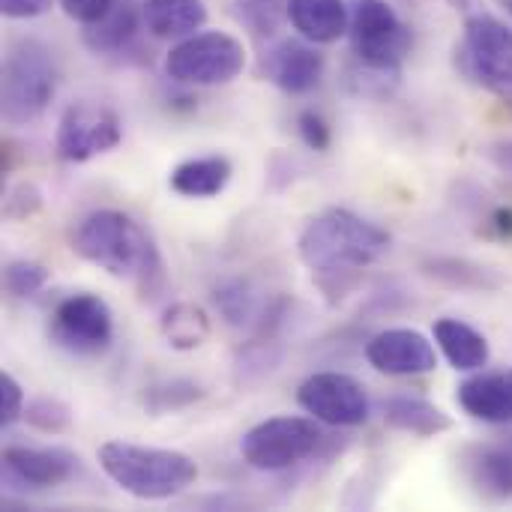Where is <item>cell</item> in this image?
Masks as SVG:
<instances>
[{"mask_svg":"<svg viewBox=\"0 0 512 512\" xmlns=\"http://www.w3.org/2000/svg\"><path fill=\"white\" fill-rule=\"evenodd\" d=\"M321 444L324 432L315 417H273L243 435L240 456L255 471L279 474L315 456Z\"/></svg>","mask_w":512,"mask_h":512,"instance_id":"cell-7","label":"cell"},{"mask_svg":"<svg viewBox=\"0 0 512 512\" xmlns=\"http://www.w3.org/2000/svg\"><path fill=\"white\" fill-rule=\"evenodd\" d=\"M462 468L468 483L489 501L512 498V444H477L465 450Z\"/></svg>","mask_w":512,"mask_h":512,"instance_id":"cell-15","label":"cell"},{"mask_svg":"<svg viewBox=\"0 0 512 512\" xmlns=\"http://www.w3.org/2000/svg\"><path fill=\"white\" fill-rule=\"evenodd\" d=\"M291 0H237V18L255 36H273L288 18Z\"/></svg>","mask_w":512,"mask_h":512,"instance_id":"cell-28","label":"cell"},{"mask_svg":"<svg viewBox=\"0 0 512 512\" xmlns=\"http://www.w3.org/2000/svg\"><path fill=\"white\" fill-rule=\"evenodd\" d=\"M246 66V48L240 39L222 30H204L180 39L168 57L165 72L177 84L189 87H216L234 81Z\"/></svg>","mask_w":512,"mask_h":512,"instance_id":"cell-6","label":"cell"},{"mask_svg":"<svg viewBox=\"0 0 512 512\" xmlns=\"http://www.w3.org/2000/svg\"><path fill=\"white\" fill-rule=\"evenodd\" d=\"M489 159L495 162V168H498L504 177H510L512 180V138L510 141H495V144L489 147Z\"/></svg>","mask_w":512,"mask_h":512,"instance_id":"cell-37","label":"cell"},{"mask_svg":"<svg viewBox=\"0 0 512 512\" xmlns=\"http://www.w3.org/2000/svg\"><path fill=\"white\" fill-rule=\"evenodd\" d=\"M366 360L375 372L393 375V378H411V375H429L438 369L435 345L420 333L408 327H393L366 345Z\"/></svg>","mask_w":512,"mask_h":512,"instance_id":"cell-12","label":"cell"},{"mask_svg":"<svg viewBox=\"0 0 512 512\" xmlns=\"http://www.w3.org/2000/svg\"><path fill=\"white\" fill-rule=\"evenodd\" d=\"M51 339L75 357L105 354L114 339L111 306L90 291L63 297L51 315Z\"/></svg>","mask_w":512,"mask_h":512,"instance_id":"cell-9","label":"cell"},{"mask_svg":"<svg viewBox=\"0 0 512 512\" xmlns=\"http://www.w3.org/2000/svg\"><path fill=\"white\" fill-rule=\"evenodd\" d=\"M123 138L120 117L108 105L75 102L57 123V153L66 162H87L114 150Z\"/></svg>","mask_w":512,"mask_h":512,"instance_id":"cell-11","label":"cell"},{"mask_svg":"<svg viewBox=\"0 0 512 512\" xmlns=\"http://www.w3.org/2000/svg\"><path fill=\"white\" fill-rule=\"evenodd\" d=\"M351 48L360 63L399 72L411 51V30L387 0L351 3Z\"/></svg>","mask_w":512,"mask_h":512,"instance_id":"cell-8","label":"cell"},{"mask_svg":"<svg viewBox=\"0 0 512 512\" xmlns=\"http://www.w3.org/2000/svg\"><path fill=\"white\" fill-rule=\"evenodd\" d=\"M465 414L483 423H512V372H480L459 384L456 393Z\"/></svg>","mask_w":512,"mask_h":512,"instance_id":"cell-16","label":"cell"},{"mask_svg":"<svg viewBox=\"0 0 512 512\" xmlns=\"http://www.w3.org/2000/svg\"><path fill=\"white\" fill-rule=\"evenodd\" d=\"M42 207V192L33 183H21L12 189V195L6 198V216L9 219H24L33 216Z\"/></svg>","mask_w":512,"mask_h":512,"instance_id":"cell-33","label":"cell"},{"mask_svg":"<svg viewBox=\"0 0 512 512\" xmlns=\"http://www.w3.org/2000/svg\"><path fill=\"white\" fill-rule=\"evenodd\" d=\"M117 0H60L63 12L72 18V21H81V24H93L99 21Z\"/></svg>","mask_w":512,"mask_h":512,"instance_id":"cell-34","label":"cell"},{"mask_svg":"<svg viewBox=\"0 0 512 512\" xmlns=\"http://www.w3.org/2000/svg\"><path fill=\"white\" fill-rule=\"evenodd\" d=\"M57 93V63L45 42L15 39L3 57L0 114L9 126L36 123Z\"/></svg>","mask_w":512,"mask_h":512,"instance_id":"cell-4","label":"cell"},{"mask_svg":"<svg viewBox=\"0 0 512 512\" xmlns=\"http://www.w3.org/2000/svg\"><path fill=\"white\" fill-rule=\"evenodd\" d=\"M24 390H21V384L9 375V372H3L0 375V426L3 429H9L12 423H18V420H24Z\"/></svg>","mask_w":512,"mask_h":512,"instance_id":"cell-31","label":"cell"},{"mask_svg":"<svg viewBox=\"0 0 512 512\" xmlns=\"http://www.w3.org/2000/svg\"><path fill=\"white\" fill-rule=\"evenodd\" d=\"M387 249L390 234L345 207H330L312 216L297 240L303 264L315 276H321V282L348 279L363 267L375 264L378 258H384Z\"/></svg>","mask_w":512,"mask_h":512,"instance_id":"cell-2","label":"cell"},{"mask_svg":"<svg viewBox=\"0 0 512 512\" xmlns=\"http://www.w3.org/2000/svg\"><path fill=\"white\" fill-rule=\"evenodd\" d=\"M6 480L27 489H54L81 474V459L63 447H6L3 450Z\"/></svg>","mask_w":512,"mask_h":512,"instance_id":"cell-13","label":"cell"},{"mask_svg":"<svg viewBox=\"0 0 512 512\" xmlns=\"http://www.w3.org/2000/svg\"><path fill=\"white\" fill-rule=\"evenodd\" d=\"M486 234L501 237V240H512V207H495L486 216Z\"/></svg>","mask_w":512,"mask_h":512,"instance_id":"cell-36","label":"cell"},{"mask_svg":"<svg viewBox=\"0 0 512 512\" xmlns=\"http://www.w3.org/2000/svg\"><path fill=\"white\" fill-rule=\"evenodd\" d=\"M279 363V351H273V342H255L246 351H240L237 360V372L243 381H258L264 375H270Z\"/></svg>","mask_w":512,"mask_h":512,"instance_id":"cell-30","label":"cell"},{"mask_svg":"<svg viewBox=\"0 0 512 512\" xmlns=\"http://www.w3.org/2000/svg\"><path fill=\"white\" fill-rule=\"evenodd\" d=\"M78 258L117 279H135L141 300L153 303L165 291V264L150 234L120 210H93L72 231Z\"/></svg>","mask_w":512,"mask_h":512,"instance_id":"cell-1","label":"cell"},{"mask_svg":"<svg viewBox=\"0 0 512 512\" xmlns=\"http://www.w3.org/2000/svg\"><path fill=\"white\" fill-rule=\"evenodd\" d=\"M105 477L138 501H168L195 486L198 465L180 450L108 441L96 453Z\"/></svg>","mask_w":512,"mask_h":512,"instance_id":"cell-3","label":"cell"},{"mask_svg":"<svg viewBox=\"0 0 512 512\" xmlns=\"http://www.w3.org/2000/svg\"><path fill=\"white\" fill-rule=\"evenodd\" d=\"M288 21L303 39L315 45H330L351 27L348 6L342 0H291Z\"/></svg>","mask_w":512,"mask_h":512,"instance_id":"cell-17","label":"cell"},{"mask_svg":"<svg viewBox=\"0 0 512 512\" xmlns=\"http://www.w3.org/2000/svg\"><path fill=\"white\" fill-rule=\"evenodd\" d=\"M297 402L318 423H327L336 429L363 426L372 414V402H369L366 387L354 375H345V372L309 375L297 390Z\"/></svg>","mask_w":512,"mask_h":512,"instance_id":"cell-10","label":"cell"},{"mask_svg":"<svg viewBox=\"0 0 512 512\" xmlns=\"http://www.w3.org/2000/svg\"><path fill=\"white\" fill-rule=\"evenodd\" d=\"M504 6H507V9H510V15H512V0H504Z\"/></svg>","mask_w":512,"mask_h":512,"instance_id":"cell-38","label":"cell"},{"mask_svg":"<svg viewBox=\"0 0 512 512\" xmlns=\"http://www.w3.org/2000/svg\"><path fill=\"white\" fill-rule=\"evenodd\" d=\"M465 18V39L456 48V66L465 78L512 105V27L477 6Z\"/></svg>","mask_w":512,"mask_h":512,"instance_id":"cell-5","label":"cell"},{"mask_svg":"<svg viewBox=\"0 0 512 512\" xmlns=\"http://www.w3.org/2000/svg\"><path fill=\"white\" fill-rule=\"evenodd\" d=\"M204 399V390L195 384V381H183V378H174V381H162V384H153L144 396V405L150 414H168V411H180V408H189L195 402Z\"/></svg>","mask_w":512,"mask_h":512,"instance_id":"cell-26","label":"cell"},{"mask_svg":"<svg viewBox=\"0 0 512 512\" xmlns=\"http://www.w3.org/2000/svg\"><path fill=\"white\" fill-rule=\"evenodd\" d=\"M141 21L159 39H186L204 27L207 9L201 0H144Z\"/></svg>","mask_w":512,"mask_h":512,"instance_id":"cell-19","label":"cell"},{"mask_svg":"<svg viewBox=\"0 0 512 512\" xmlns=\"http://www.w3.org/2000/svg\"><path fill=\"white\" fill-rule=\"evenodd\" d=\"M51 9V0H0L6 18H39Z\"/></svg>","mask_w":512,"mask_h":512,"instance_id":"cell-35","label":"cell"},{"mask_svg":"<svg viewBox=\"0 0 512 512\" xmlns=\"http://www.w3.org/2000/svg\"><path fill=\"white\" fill-rule=\"evenodd\" d=\"M384 423L396 432H411L420 438H435L453 429L450 414L420 396H390L384 402Z\"/></svg>","mask_w":512,"mask_h":512,"instance_id":"cell-21","label":"cell"},{"mask_svg":"<svg viewBox=\"0 0 512 512\" xmlns=\"http://www.w3.org/2000/svg\"><path fill=\"white\" fill-rule=\"evenodd\" d=\"M264 75L285 93L303 96L324 75V54L309 39H282L264 54Z\"/></svg>","mask_w":512,"mask_h":512,"instance_id":"cell-14","label":"cell"},{"mask_svg":"<svg viewBox=\"0 0 512 512\" xmlns=\"http://www.w3.org/2000/svg\"><path fill=\"white\" fill-rule=\"evenodd\" d=\"M213 303L216 309L222 312V318L231 324V327H249L258 321L261 315V297L258 291L243 282V279H228L222 285H216L213 291Z\"/></svg>","mask_w":512,"mask_h":512,"instance_id":"cell-25","label":"cell"},{"mask_svg":"<svg viewBox=\"0 0 512 512\" xmlns=\"http://www.w3.org/2000/svg\"><path fill=\"white\" fill-rule=\"evenodd\" d=\"M423 270L435 282H444V285L462 288V291H492L501 285V276L495 270L480 267L468 258H429L423 264Z\"/></svg>","mask_w":512,"mask_h":512,"instance_id":"cell-24","label":"cell"},{"mask_svg":"<svg viewBox=\"0 0 512 512\" xmlns=\"http://www.w3.org/2000/svg\"><path fill=\"white\" fill-rule=\"evenodd\" d=\"M24 423L42 435H63L72 426V408L54 396H36L24 405Z\"/></svg>","mask_w":512,"mask_h":512,"instance_id":"cell-27","label":"cell"},{"mask_svg":"<svg viewBox=\"0 0 512 512\" xmlns=\"http://www.w3.org/2000/svg\"><path fill=\"white\" fill-rule=\"evenodd\" d=\"M138 30V12L129 0H117L99 21L84 24V42L96 54L123 51Z\"/></svg>","mask_w":512,"mask_h":512,"instance_id":"cell-22","label":"cell"},{"mask_svg":"<svg viewBox=\"0 0 512 512\" xmlns=\"http://www.w3.org/2000/svg\"><path fill=\"white\" fill-rule=\"evenodd\" d=\"M432 333H435L441 354L450 360L453 369L480 372L489 366V357H492L489 339L480 330H474L471 324H465L459 318H441V321H435Z\"/></svg>","mask_w":512,"mask_h":512,"instance_id":"cell-18","label":"cell"},{"mask_svg":"<svg viewBox=\"0 0 512 512\" xmlns=\"http://www.w3.org/2000/svg\"><path fill=\"white\" fill-rule=\"evenodd\" d=\"M162 336L177 351H195L210 339V318L201 306L174 303L162 315Z\"/></svg>","mask_w":512,"mask_h":512,"instance_id":"cell-23","label":"cell"},{"mask_svg":"<svg viewBox=\"0 0 512 512\" xmlns=\"http://www.w3.org/2000/svg\"><path fill=\"white\" fill-rule=\"evenodd\" d=\"M48 276H51L48 267L27 261V258H15L3 270V285L12 297H33L36 291L48 285Z\"/></svg>","mask_w":512,"mask_h":512,"instance_id":"cell-29","label":"cell"},{"mask_svg":"<svg viewBox=\"0 0 512 512\" xmlns=\"http://www.w3.org/2000/svg\"><path fill=\"white\" fill-rule=\"evenodd\" d=\"M297 132H300L303 144H306L309 150H318V153H324V150L330 147V141H333L330 123H327L318 111H303V114L297 117Z\"/></svg>","mask_w":512,"mask_h":512,"instance_id":"cell-32","label":"cell"},{"mask_svg":"<svg viewBox=\"0 0 512 512\" xmlns=\"http://www.w3.org/2000/svg\"><path fill=\"white\" fill-rule=\"evenodd\" d=\"M231 174H234L231 159L213 153V156H198V159L180 162L171 171L168 183L183 198H213V195H219L228 186Z\"/></svg>","mask_w":512,"mask_h":512,"instance_id":"cell-20","label":"cell"}]
</instances>
